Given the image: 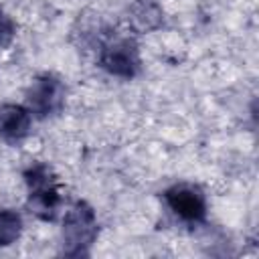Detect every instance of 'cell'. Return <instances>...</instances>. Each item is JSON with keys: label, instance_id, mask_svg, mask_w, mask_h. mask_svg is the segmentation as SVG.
I'll list each match as a JSON object with an SVG mask.
<instances>
[{"label": "cell", "instance_id": "52a82bcc", "mask_svg": "<svg viewBox=\"0 0 259 259\" xmlns=\"http://www.w3.org/2000/svg\"><path fill=\"white\" fill-rule=\"evenodd\" d=\"M130 26L136 32H152L162 26V8L154 0H136L127 12Z\"/></svg>", "mask_w": 259, "mask_h": 259}, {"label": "cell", "instance_id": "8992f818", "mask_svg": "<svg viewBox=\"0 0 259 259\" xmlns=\"http://www.w3.org/2000/svg\"><path fill=\"white\" fill-rule=\"evenodd\" d=\"M32 113L26 105L4 103L0 105V138L8 144L22 142L32 130Z\"/></svg>", "mask_w": 259, "mask_h": 259}, {"label": "cell", "instance_id": "7a4b0ae2", "mask_svg": "<svg viewBox=\"0 0 259 259\" xmlns=\"http://www.w3.org/2000/svg\"><path fill=\"white\" fill-rule=\"evenodd\" d=\"M97 233H99V225L93 206L85 200L73 202L63 217V229H61L63 255L67 257L89 255V249L95 243Z\"/></svg>", "mask_w": 259, "mask_h": 259}, {"label": "cell", "instance_id": "ba28073f", "mask_svg": "<svg viewBox=\"0 0 259 259\" xmlns=\"http://www.w3.org/2000/svg\"><path fill=\"white\" fill-rule=\"evenodd\" d=\"M22 233V217L14 208H0V247L18 241Z\"/></svg>", "mask_w": 259, "mask_h": 259}, {"label": "cell", "instance_id": "9c48e42d", "mask_svg": "<svg viewBox=\"0 0 259 259\" xmlns=\"http://www.w3.org/2000/svg\"><path fill=\"white\" fill-rule=\"evenodd\" d=\"M14 32H16V26H14L12 18L0 10V49H6L12 42Z\"/></svg>", "mask_w": 259, "mask_h": 259}, {"label": "cell", "instance_id": "6da1fadb", "mask_svg": "<svg viewBox=\"0 0 259 259\" xmlns=\"http://www.w3.org/2000/svg\"><path fill=\"white\" fill-rule=\"evenodd\" d=\"M24 182L28 190L26 206L40 221H55L61 206L59 180L51 166L42 162H34L24 170Z\"/></svg>", "mask_w": 259, "mask_h": 259}, {"label": "cell", "instance_id": "5b68a950", "mask_svg": "<svg viewBox=\"0 0 259 259\" xmlns=\"http://www.w3.org/2000/svg\"><path fill=\"white\" fill-rule=\"evenodd\" d=\"M164 202L172 214L188 225L204 223L206 219V196L200 186L190 182H178L164 190Z\"/></svg>", "mask_w": 259, "mask_h": 259}, {"label": "cell", "instance_id": "277c9868", "mask_svg": "<svg viewBox=\"0 0 259 259\" xmlns=\"http://www.w3.org/2000/svg\"><path fill=\"white\" fill-rule=\"evenodd\" d=\"M67 89L61 77L53 73L38 75L26 89V107L34 119L55 117L65 107Z\"/></svg>", "mask_w": 259, "mask_h": 259}, {"label": "cell", "instance_id": "3957f363", "mask_svg": "<svg viewBox=\"0 0 259 259\" xmlns=\"http://www.w3.org/2000/svg\"><path fill=\"white\" fill-rule=\"evenodd\" d=\"M97 63L103 71L119 79H134L142 71L140 49L130 36L111 34L97 49Z\"/></svg>", "mask_w": 259, "mask_h": 259}]
</instances>
